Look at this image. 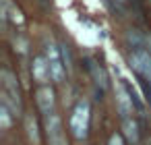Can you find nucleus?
<instances>
[{
  "instance_id": "4468645a",
  "label": "nucleus",
  "mask_w": 151,
  "mask_h": 145,
  "mask_svg": "<svg viewBox=\"0 0 151 145\" xmlns=\"http://www.w3.org/2000/svg\"><path fill=\"white\" fill-rule=\"evenodd\" d=\"M149 85H151V81H149Z\"/></svg>"
},
{
  "instance_id": "f257e3e1",
  "label": "nucleus",
  "mask_w": 151,
  "mask_h": 145,
  "mask_svg": "<svg viewBox=\"0 0 151 145\" xmlns=\"http://www.w3.org/2000/svg\"><path fill=\"white\" fill-rule=\"evenodd\" d=\"M89 118H91V106L87 100H79L70 112V131L75 135V139H85L87 137V128H89Z\"/></svg>"
},
{
  "instance_id": "39448f33",
  "label": "nucleus",
  "mask_w": 151,
  "mask_h": 145,
  "mask_svg": "<svg viewBox=\"0 0 151 145\" xmlns=\"http://www.w3.org/2000/svg\"><path fill=\"white\" fill-rule=\"evenodd\" d=\"M116 97H118V110L122 114V118H130V112H132V95L128 93L126 85L120 81L116 83Z\"/></svg>"
},
{
  "instance_id": "20e7f679",
  "label": "nucleus",
  "mask_w": 151,
  "mask_h": 145,
  "mask_svg": "<svg viewBox=\"0 0 151 145\" xmlns=\"http://www.w3.org/2000/svg\"><path fill=\"white\" fill-rule=\"evenodd\" d=\"M60 54L62 52L54 46H48V50H46V60H48L50 77H52L54 83H62V79H64V64L60 60Z\"/></svg>"
},
{
  "instance_id": "f8f14e48",
  "label": "nucleus",
  "mask_w": 151,
  "mask_h": 145,
  "mask_svg": "<svg viewBox=\"0 0 151 145\" xmlns=\"http://www.w3.org/2000/svg\"><path fill=\"white\" fill-rule=\"evenodd\" d=\"M0 114H2V126L9 128V126H11V110L2 104V108H0Z\"/></svg>"
},
{
  "instance_id": "ddd939ff",
  "label": "nucleus",
  "mask_w": 151,
  "mask_h": 145,
  "mask_svg": "<svg viewBox=\"0 0 151 145\" xmlns=\"http://www.w3.org/2000/svg\"><path fill=\"white\" fill-rule=\"evenodd\" d=\"M110 145H124V143H122V137H120V135H112V137H110Z\"/></svg>"
},
{
  "instance_id": "423d86ee",
  "label": "nucleus",
  "mask_w": 151,
  "mask_h": 145,
  "mask_svg": "<svg viewBox=\"0 0 151 145\" xmlns=\"http://www.w3.org/2000/svg\"><path fill=\"white\" fill-rule=\"evenodd\" d=\"M35 97H37V108L44 112V116L54 112V91H52V87L42 85V87L37 89Z\"/></svg>"
},
{
  "instance_id": "6e6552de",
  "label": "nucleus",
  "mask_w": 151,
  "mask_h": 145,
  "mask_svg": "<svg viewBox=\"0 0 151 145\" xmlns=\"http://www.w3.org/2000/svg\"><path fill=\"white\" fill-rule=\"evenodd\" d=\"M33 77H35V81L37 83H46L48 79H52L50 77V66H48V60H44L42 56H37L35 60H33Z\"/></svg>"
},
{
  "instance_id": "1a4fd4ad",
  "label": "nucleus",
  "mask_w": 151,
  "mask_h": 145,
  "mask_svg": "<svg viewBox=\"0 0 151 145\" xmlns=\"http://www.w3.org/2000/svg\"><path fill=\"white\" fill-rule=\"evenodd\" d=\"M122 133H124L128 143L134 145L139 141V126H137V122L132 118H122Z\"/></svg>"
},
{
  "instance_id": "9b49d317",
  "label": "nucleus",
  "mask_w": 151,
  "mask_h": 145,
  "mask_svg": "<svg viewBox=\"0 0 151 145\" xmlns=\"http://www.w3.org/2000/svg\"><path fill=\"white\" fill-rule=\"evenodd\" d=\"M27 133H29V139H31L33 143L40 141V137H37V124H35V120H31V118H27Z\"/></svg>"
},
{
  "instance_id": "f03ea898",
  "label": "nucleus",
  "mask_w": 151,
  "mask_h": 145,
  "mask_svg": "<svg viewBox=\"0 0 151 145\" xmlns=\"http://www.w3.org/2000/svg\"><path fill=\"white\" fill-rule=\"evenodd\" d=\"M44 131L48 137V145H68L64 131H62V120L58 114H46L44 116Z\"/></svg>"
},
{
  "instance_id": "7ed1b4c3",
  "label": "nucleus",
  "mask_w": 151,
  "mask_h": 145,
  "mask_svg": "<svg viewBox=\"0 0 151 145\" xmlns=\"http://www.w3.org/2000/svg\"><path fill=\"white\" fill-rule=\"evenodd\" d=\"M128 62L145 81H151V54L147 50H134L130 54Z\"/></svg>"
},
{
  "instance_id": "9d476101",
  "label": "nucleus",
  "mask_w": 151,
  "mask_h": 145,
  "mask_svg": "<svg viewBox=\"0 0 151 145\" xmlns=\"http://www.w3.org/2000/svg\"><path fill=\"white\" fill-rule=\"evenodd\" d=\"M89 71H91V75H93V79H95V85H99L101 89H106L108 87V77H106V73L101 71V69H97V64H89Z\"/></svg>"
},
{
  "instance_id": "0eeeda50",
  "label": "nucleus",
  "mask_w": 151,
  "mask_h": 145,
  "mask_svg": "<svg viewBox=\"0 0 151 145\" xmlns=\"http://www.w3.org/2000/svg\"><path fill=\"white\" fill-rule=\"evenodd\" d=\"M2 85H4V93L11 100L21 104V91H19V85H17V77L11 71H2Z\"/></svg>"
}]
</instances>
